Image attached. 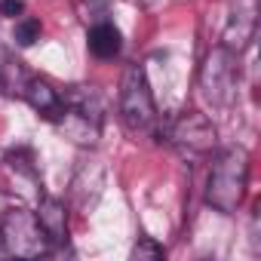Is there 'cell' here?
I'll use <instances>...</instances> for the list:
<instances>
[{
  "instance_id": "obj_5",
  "label": "cell",
  "mask_w": 261,
  "mask_h": 261,
  "mask_svg": "<svg viewBox=\"0 0 261 261\" xmlns=\"http://www.w3.org/2000/svg\"><path fill=\"white\" fill-rule=\"evenodd\" d=\"M169 142L185 157H209L218 145L215 123L200 111H185L169 123Z\"/></svg>"
},
{
  "instance_id": "obj_13",
  "label": "cell",
  "mask_w": 261,
  "mask_h": 261,
  "mask_svg": "<svg viewBox=\"0 0 261 261\" xmlns=\"http://www.w3.org/2000/svg\"><path fill=\"white\" fill-rule=\"evenodd\" d=\"M7 160H10V163H13V166L19 169V172H25V175H31V178H37V172H34V166H31V163H34V157H31V151H28V148H19V151H10V154H7Z\"/></svg>"
},
{
  "instance_id": "obj_8",
  "label": "cell",
  "mask_w": 261,
  "mask_h": 261,
  "mask_svg": "<svg viewBox=\"0 0 261 261\" xmlns=\"http://www.w3.org/2000/svg\"><path fill=\"white\" fill-rule=\"evenodd\" d=\"M22 98L43 117V120H49V123H56L59 117H62V111H65V101H62V92L53 86V83H46V80H40V77H31L28 83H25V92H22Z\"/></svg>"
},
{
  "instance_id": "obj_1",
  "label": "cell",
  "mask_w": 261,
  "mask_h": 261,
  "mask_svg": "<svg viewBox=\"0 0 261 261\" xmlns=\"http://www.w3.org/2000/svg\"><path fill=\"white\" fill-rule=\"evenodd\" d=\"M246 188H249V151L246 148L221 151L212 160L206 178V203L221 215H233L246 197Z\"/></svg>"
},
{
  "instance_id": "obj_7",
  "label": "cell",
  "mask_w": 261,
  "mask_h": 261,
  "mask_svg": "<svg viewBox=\"0 0 261 261\" xmlns=\"http://www.w3.org/2000/svg\"><path fill=\"white\" fill-rule=\"evenodd\" d=\"M34 215H37V224L46 233L49 246L53 249H62L68 243V209H65V203L56 200V197H43Z\"/></svg>"
},
{
  "instance_id": "obj_15",
  "label": "cell",
  "mask_w": 261,
  "mask_h": 261,
  "mask_svg": "<svg viewBox=\"0 0 261 261\" xmlns=\"http://www.w3.org/2000/svg\"><path fill=\"white\" fill-rule=\"evenodd\" d=\"M0 255H4V237H0Z\"/></svg>"
},
{
  "instance_id": "obj_14",
  "label": "cell",
  "mask_w": 261,
  "mask_h": 261,
  "mask_svg": "<svg viewBox=\"0 0 261 261\" xmlns=\"http://www.w3.org/2000/svg\"><path fill=\"white\" fill-rule=\"evenodd\" d=\"M25 13V4L22 0H0V16H7V19H16Z\"/></svg>"
},
{
  "instance_id": "obj_3",
  "label": "cell",
  "mask_w": 261,
  "mask_h": 261,
  "mask_svg": "<svg viewBox=\"0 0 261 261\" xmlns=\"http://www.w3.org/2000/svg\"><path fill=\"white\" fill-rule=\"evenodd\" d=\"M237 83H240V56L218 43L200 65V92L212 108H230L237 98Z\"/></svg>"
},
{
  "instance_id": "obj_12",
  "label": "cell",
  "mask_w": 261,
  "mask_h": 261,
  "mask_svg": "<svg viewBox=\"0 0 261 261\" xmlns=\"http://www.w3.org/2000/svg\"><path fill=\"white\" fill-rule=\"evenodd\" d=\"M163 255H166V249H163L157 240H151V237H142V240L133 246V258H136V261H148V258L157 261V258H163Z\"/></svg>"
},
{
  "instance_id": "obj_9",
  "label": "cell",
  "mask_w": 261,
  "mask_h": 261,
  "mask_svg": "<svg viewBox=\"0 0 261 261\" xmlns=\"http://www.w3.org/2000/svg\"><path fill=\"white\" fill-rule=\"evenodd\" d=\"M86 43H89V53H92L95 59L108 62V59H117V56H120V49H123V34H120V28H117L114 22L101 19V22H92L89 34H86Z\"/></svg>"
},
{
  "instance_id": "obj_4",
  "label": "cell",
  "mask_w": 261,
  "mask_h": 261,
  "mask_svg": "<svg viewBox=\"0 0 261 261\" xmlns=\"http://www.w3.org/2000/svg\"><path fill=\"white\" fill-rule=\"evenodd\" d=\"M0 237H4V255L16 258H40L53 252L46 233L37 224V215L28 209H7L4 221H0Z\"/></svg>"
},
{
  "instance_id": "obj_10",
  "label": "cell",
  "mask_w": 261,
  "mask_h": 261,
  "mask_svg": "<svg viewBox=\"0 0 261 261\" xmlns=\"http://www.w3.org/2000/svg\"><path fill=\"white\" fill-rule=\"evenodd\" d=\"M28 80H31V74L22 68V62H16L7 53H0V89H4L7 95H19L22 98Z\"/></svg>"
},
{
  "instance_id": "obj_6",
  "label": "cell",
  "mask_w": 261,
  "mask_h": 261,
  "mask_svg": "<svg viewBox=\"0 0 261 261\" xmlns=\"http://www.w3.org/2000/svg\"><path fill=\"white\" fill-rule=\"evenodd\" d=\"M255 28H258L255 0H233L230 19H227V25H224V34H221V46H227L230 53L240 56V53L255 40Z\"/></svg>"
},
{
  "instance_id": "obj_11",
  "label": "cell",
  "mask_w": 261,
  "mask_h": 261,
  "mask_svg": "<svg viewBox=\"0 0 261 261\" xmlns=\"http://www.w3.org/2000/svg\"><path fill=\"white\" fill-rule=\"evenodd\" d=\"M40 19H34V16H22L19 22H16V28H13V40L19 43V46H34L37 40H40Z\"/></svg>"
},
{
  "instance_id": "obj_2",
  "label": "cell",
  "mask_w": 261,
  "mask_h": 261,
  "mask_svg": "<svg viewBox=\"0 0 261 261\" xmlns=\"http://www.w3.org/2000/svg\"><path fill=\"white\" fill-rule=\"evenodd\" d=\"M120 117L129 133H151L157 126V105L142 65H129L120 83Z\"/></svg>"
}]
</instances>
